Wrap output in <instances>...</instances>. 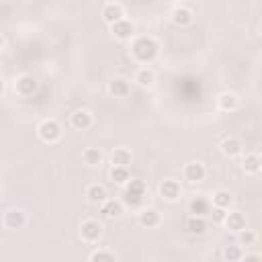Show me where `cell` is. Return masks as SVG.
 Listing matches in <instances>:
<instances>
[{
    "label": "cell",
    "mask_w": 262,
    "mask_h": 262,
    "mask_svg": "<svg viewBox=\"0 0 262 262\" xmlns=\"http://www.w3.org/2000/svg\"><path fill=\"white\" fill-rule=\"evenodd\" d=\"M190 213L192 215H199V217H203V215H207L209 213V201L207 199H194L192 203H190Z\"/></svg>",
    "instance_id": "cell-24"
},
{
    "label": "cell",
    "mask_w": 262,
    "mask_h": 262,
    "mask_svg": "<svg viewBox=\"0 0 262 262\" xmlns=\"http://www.w3.org/2000/svg\"><path fill=\"white\" fill-rule=\"evenodd\" d=\"M131 52H134V58L142 64H150L152 60H156L160 48L158 43L152 39V37H140L134 41V48H131Z\"/></svg>",
    "instance_id": "cell-1"
},
{
    "label": "cell",
    "mask_w": 262,
    "mask_h": 262,
    "mask_svg": "<svg viewBox=\"0 0 262 262\" xmlns=\"http://www.w3.org/2000/svg\"><path fill=\"white\" fill-rule=\"evenodd\" d=\"M154 80H156L154 72H152V70H148V68L138 72V84H140V86H144V88H148V86H152V84H154Z\"/></svg>",
    "instance_id": "cell-27"
},
{
    "label": "cell",
    "mask_w": 262,
    "mask_h": 262,
    "mask_svg": "<svg viewBox=\"0 0 262 262\" xmlns=\"http://www.w3.org/2000/svg\"><path fill=\"white\" fill-rule=\"evenodd\" d=\"M238 104H240V100H238V96L232 94V92H224V94L220 96V108H222V111H236Z\"/></svg>",
    "instance_id": "cell-21"
},
{
    "label": "cell",
    "mask_w": 262,
    "mask_h": 262,
    "mask_svg": "<svg viewBox=\"0 0 262 262\" xmlns=\"http://www.w3.org/2000/svg\"><path fill=\"white\" fill-rule=\"evenodd\" d=\"M254 240H256V236H254L252 232H246V228L240 232V242H242V244L250 246V244H254Z\"/></svg>",
    "instance_id": "cell-30"
},
{
    "label": "cell",
    "mask_w": 262,
    "mask_h": 262,
    "mask_svg": "<svg viewBox=\"0 0 262 262\" xmlns=\"http://www.w3.org/2000/svg\"><path fill=\"white\" fill-rule=\"evenodd\" d=\"M184 178L188 182H201L205 178V166L199 164V162H192V164H186L184 168Z\"/></svg>",
    "instance_id": "cell-8"
},
{
    "label": "cell",
    "mask_w": 262,
    "mask_h": 262,
    "mask_svg": "<svg viewBox=\"0 0 262 262\" xmlns=\"http://www.w3.org/2000/svg\"><path fill=\"white\" fill-rule=\"evenodd\" d=\"M140 224L144 228H156L160 224V213L156 209H146L140 213Z\"/></svg>",
    "instance_id": "cell-16"
},
{
    "label": "cell",
    "mask_w": 262,
    "mask_h": 262,
    "mask_svg": "<svg viewBox=\"0 0 262 262\" xmlns=\"http://www.w3.org/2000/svg\"><path fill=\"white\" fill-rule=\"evenodd\" d=\"M102 215L106 220H119L123 215V205L119 201H104L102 203Z\"/></svg>",
    "instance_id": "cell-12"
},
{
    "label": "cell",
    "mask_w": 262,
    "mask_h": 262,
    "mask_svg": "<svg viewBox=\"0 0 262 262\" xmlns=\"http://www.w3.org/2000/svg\"><path fill=\"white\" fill-rule=\"evenodd\" d=\"M254 260H260L258 254H252V256H246V262H254Z\"/></svg>",
    "instance_id": "cell-32"
},
{
    "label": "cell",
    "mask_w": 262,
    "mask_h": 262,
    "mask_svg": "<svg viewBox=\"0 0 262 262\" xmlns=\"http://www.w3.org/2000/svg\"><path fill=\"white\" fill-rule=\"evenodd\" d=\"M224 222H226L228 230H232V232H242L246 228V217L242 213H228Z\"/></svg>",
    "instance_id": "cell-11"
},
{
    "label": "cell",
    "mask_w": 262,
    "mask_h": 262,
    "mask_svg": "<svg viewBox=\"0 0 262 262\" xmlns=\"http://www.w3.org/2000/svg\"><path fill=\"white\" fill-rule=\"evenodd\" d=\"M127 188H125V203L129 207H140L146 199V182L144 180H127Z\"/></svg>",
    "instance_id": "cell-2"
},
{
    "label": "cell",
    "mask_w": 262,
    "mask_h": 262,
    "mask_svg": "<svg viewBox=\"0 0 262 262\" xmlns=\"http://www.w3.org/2000/svg\"><path fill=\"white\" fill-rule=\"evenodd\" d=\"M4 46V39H2V35H0V48H2Z\"/></svg>",
    "instance_id": "cell-34"
},
{
    "label": "cell",
    "mask_w": 262,
    "mask_h": 262,
    "mask_svg": "<svg viewBox=\"0 0 262 262\" xmlns=\"http://www.w3.org/2000/svg\"><path fill=\"white\" fill-rule=\"evenodd\" d=\"M224 258L230 260V262H236V260L242 258V250H240L238 246H228V248L224 250Z\"/></svg>",
    "instance_id": "cell-28"
},
{
    "label": "cell",
    "mask_w": 262,
    "mask_h": 262,
    "mask_svg": "<svg viewBox=\"0 0 262 262\" xmlns=\"http://www.w3.org/2000/svg\"><path fill=\"white\" fill-rule=\"evenodd\" d=\"M2 92H4V84H2V82H0V94H2Z\"/></svg>",
    "instance_id": "cell-33"
},
{
    "label": "cell",
    "mask_w": 262,
    "mask_h": 262,
    "mask_svg": "<svg viewBox=\"0 0 262 262\" xmlns=\"http://www.w3.org/2000/svg\"><path fill=\"white\" fill-rule=\"evenodd\" d=\"M80 234H82V238L86 240V242H96V240L100 238V234H102V228H100L98 222L88 220V222H84V224H82Z\"/></svg>",
    "instance_id": "cell-4"
},
{
    "label": "cell",
    "mask_w": 262,
    "mask_h": 262,
    "mask_svg": "<svg viewBox=\"0 0 262 262\" xmlns=\"http://www.w3.org/2000/svg\"><path fill=\"white\" fill-rule=\"evenodd\" d=\"M86 196H88L90 203H104L106 201V188L100 184H90L88 190H86Z\"/></svg>",
    "instance_id": "cell-19"
},
{
    "label": "cell",
    "mask_w": 262,
    "mask_h": 262,
    "mask_svg": "<svg viewBox=\"0 0 262 262\" xmlns=\"http://www.w3.org/2000/svg\"><path fill=\"white\" fill-rule=\"evenodd\" d=\"M226 209H220V207H217L215 209V222H224L226 220V213H224Z\"/></svg>",
    "instance_id": "cell-31"
},
{
    "label": "cell",
    "mask_w": 262,
    "mask_h": 262,
    "mask_svg": "<svg viewBox=\"0 0 262 262\" xmlns=\"http://www.w3.org/2000/svg\"><path fill=\"white\" fill-rule=\"evenodd\" d=\"M90 260H94V262H102V260L111 262V260H115V254H113V252H104V250H100V252H94V254L90 256Z\"/></svg>",
    "instance_id": "cell-29"
},
{
    "label": "cell",
    "mask_w": 262,
    "mask_h": 262,
    "mask_svg": "<svg viewBox=\"0 0 262 262\" xmlns=\"http://www.w3.org/2000/svg\"><path fill=\"white\" fill-rule=\"evenodd\" d=\"M111 178H113V182H117V184H125V182L129 180V170H127V166H113Z\"/></svg>",
    "instance_id": "cell-23"
},
{
    "label": "cell",
    "mask_w": 262,
    "mask_h": 262,
    "mask_svg": "<svg viewBox=\"0 0 262 262\" xmlns=\"http://www.w3.org/2000/svg\"><path fill=\"white\" fill-rule=\"evenodd\" d=\"M0 194H2V190H0Z\"/></svg>",
    "instance_id": "cell-35"
},
{
    "label": "cell",
    "mask_w": 262,
    "mask_h": 262,
    "mask_svg": "<svg viewBox=\"0 0 262 262\" xmlns=\"http://www.w3.org/2000/svg\"><path fill=\"white\" fill-rule=\"evenodd\" d=\"M35 90H37V80H35L33 76L25 74V76L16 78V92H18V94H23V96H31Z\"/></svg>",
    "instance_id": "cell-6"
},
{
    "label": "cell",
    "mask_w": 262,
    "mask_h": 262,
    "mask_svg": "<svg viewBox=\"0 0 262 262\" xmlns=\"http://www.w3.org/2000/svg\"><path fill=\"white\" fill-rule=\"evenodd\" d=\"M39 138H41L43 142H48V144L58 142V140L62 138V127H60V123L54 121V119L43 121V123L39 125Z\"/></svg>",
    "instance_id": "cell-3"
},
{
    "label": "cell",
    "mask_w": 262,
    "mask_h": 262,
    "mask_svg": "<svg viewBox=\"0 0 262 262\" xmlns=\"http://www.w3.org/2000/svg\"><path fill=\"white\" fill-rule=\"evenodd\" d=\"M72 125L76 127V129H88L90 125H92V115L88 113V111H76L74 115H72Z\"/></svg>",
    "instance_id": "cell-17"
},
{
    "label": "cell",
    "mask_w": 262,
    "mask_h": 262,
    "mask_svg": "<svg viewBox=\"0 0 262 262\" xmlns=\"http://www.w3.org/2000/svg\"><path fill=\"white\" fill-rule=\"evenodd\" d=\"M242 142L240 140H236V138H230V140H226L224 142V146H222V150H224V154L226 156H230V158H234V156H240L242 154Z\"/></svg>",
    "instance_id": "cell-20"
},
{
    "label": "cell",
    "mask_w": 262,
    "mask_h": 262,
    "mask_svg": "<svg viewBox=\"0 0 262 262\" xmlns=\"http://www.w3.org/2000/svg\"><path fill=\"white\" fill-rule=\"evenodd\" d=\"M131 160H134V156H131V152H129L127 148H117L113 154H111L113 166H129Z\"/></svg>",
    "instance_id": "cell-14"
},
{
    "label": "cell",
    "mask_w": 262,
    "mask_h": 262,
    "mask_svg": "<svg viewBox=\"0 0 262 262\" xmlns=\"http://www.w3.org/2000/svg\"><path fill=\"white\" fill-rule=\"evenodd\" d=\"M260 156L258 154H248L246 158H244V168H246V172H252V174H258L260 172Z\"/></svg>",
    "instance_id": "cell-26"
},
{
    "label": "cell",
    "mask_w": 262,
    "mask_h": 262,
    "mask_svg": "<svg viewBox=\"0 0 262 262\" xmlns=\"http://www.w3.org/2000/svg\"><path fill=\"white\" fill-rule=\"evenodd\" d=\"M108 90H111V94L117 96V98H125L131 92V84L125 78H115L111 82V86H108Z\"/></svg>",
    "instance_id": "cell-10"
},
{
    "label": "cell",
    "mask_w": 262,
    "mask_h": 262,
    "mask_svg": "<svg viewBox=\"0 0 262 262\" xmlns=\"http://www.w3.org/2000/svg\"><path fill=\"white\" fill-rule=\"evenodd\" d=\"M27 224V217L23 211H18V209H10L6 215H4V226L8 230H23Z\"/></svg>",
    "instance_id": "cell-5"
},
{
    "label": "cell",
    "mask_w": 262,
    "mask_h": 262,
    "mask_svg": "<svg viewBox=\"0 0 262 262\" xmlns=\"http://www.w3.org/2000/svg\"><path fill=\"white\" fill-rule=\"evenodd\" d=\"M111 27H113L115 37H117V39H123V41H125V39H131V37H134V33H136L134 23H129V20H125V18L117 20V23H113Z\"/></svg>",
    "instance_id": "cell-7"
},
{
    "label": "cell",
    "mask_w": 262,
    "mask_h": 262,
    "mask_svg": "<svg viewBox=\"0 0 262 262\" xmlns=\"http://www.w3.org/2000/svg\"><path fill=\"white\" fill-rule=\"evenodd\" d=\"M172 23L176 25V27H186V25H190L192 23V12L188 10V8H176L172 12Z\"/></svg>",
    "instance_id": "cell-15"
},
{
    "label": "cell",
    "mask_w": 262,
    "mask_h": 262,
    "mask_svg": "<svg viewBox=\"0 0 262 262\" xmlns=\"http://www.w3.org/2000/svg\"><path fill=\"white\" fill-rule=\"evenodd\" d=\"M102 18L106 20L108 25H113V23H117V20L123 18V8L119 4H106L102 8Z\"/></svg>",
    "instance_id": "cell-13"
},
{
    "label": "cell",
    "mask_w": 262,
    "mask_h": 262,
    "mask_svg": "<svg viewBox=\"0 0 262 262\" xmlns=\"http://www.w3.org/2000/svg\"><path fill=\"white\" fill-rule=\"evenodd\" d=\"M232 201H234V196L228 190H220V192L213 194V203H215V207H220V209H228L232 205Z\"/></svg>",
    "instance_id": "cell-22"
},
{
    "label": "cell",
    "mask_w": 262,
    "mask_h": 262,
    "mask_svg": "<svg viewBox=\"0 0 262 262\" xmlns=\"http://www.w3.org/2000/svg\"><path fill=\"white\" fill-rule=\"evenodd\" d=\"M186 228H188V234H190V236H203L205 230H207V222L203 220V217L194 215V217H190V220H188Z\"/></svg>",
    "instance_id": "cell-18"
},
{
    "label": "cell",
    "mask_w": 262,
    "mask_h": 262,
    "mask_svg": "<svg viewBox=\"0 0 262 262\" xmlns=\"http://www.w3.org/2000/svg\"><path fill=\"white\" fill-rule=\"evenodd\" d=\"M160 194L166 201H176L180 196V184L176 180H164L160 186Z\"/></svg>",
    "instance_id": "cell-9"
},
{
    "label": "cell",
    "mask_w": 262,
    "mask_h": 262,
    "mask_svg": "<svg viewBox=\"0 0 262 262\" xmlns=\"http://www.w3.org/2000/svg\"><path fill=\"white\" fill-rule=\"evenodd\" d=\"M84 162L88 164V166H98L100 160H102V154L96 150V148H88V150H84Z\"/></svg>",
    "instance_id": "cell-25"
}]
</instances>
